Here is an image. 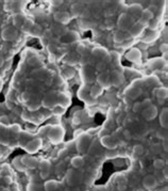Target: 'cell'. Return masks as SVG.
<instances>
[{
  "label": "cell",
  "mask_w": 168,
  "mask_h": 191,
  "mask_svg": "<svg viewBox=\"0 0 168 191\" xmlns=\"http://www.w3.org/2000/svg\"><path fill=\"white\" fill-rule=\"evenodd\" d=\"M65 179H66V184L68 185V187H78L83 182V174L79 170L69 169L66 172Z\"/></svg>",
  "instance_id": "obj_1"
},
{
  "label": "cell",
  "mask_w": 168,
  "mask_h": 191,
  "mask_svg": "<svg viewBox=\"0 0 168 191\" xmlns=\"http://www.w3.org/2000/svg\"><path fill=\"white\" fill-rule=\"evenodd\" d=\"M135 23V19L132 17L131 15H129L128 13H121L120 15L118 16L117 18V23H116V26H117L118 30L127 32L133 26V24Z\"/></svg>",
  "instance_id": "obj_2"
},
{
  "label": "cell",
  "mask_w": 168,
  "mask_h": 191,
  "mask_svg": "<svg viewBox=\"0 0 168 191\" xmlns=\"http://www.w3.org/2000/svg\"><path fill=\"white\" fill-rule=\"evenodd\" d=\"M47 136L52 143L58 144L60 142L63 141L64 139V129L60 127V126H53V127L49 128Z\"/></svg>",
  "instance_id": "obj_3"
},
{
  "label": "cell",
  "mask_w": 168,
  "mask_h": 191,
  "mask_svg": "<svg viewBox=\"0 0 168 191\" xmlns=\"http://www.w3.org/2000/svg\"><path fill=\"white\" fill-rule=\"evenodd\" d=\"M0 35H1V39L5 42H13L18 37V30L11 26L5 27L4 29H2Z\"/></svg>",
  "instance_id": "obj_4"
},
{
  "label": "cell",
  "mask_w": 168,
  "mask_h": 191,
  "mask_svg": "<svg viewBox=\"0 0 168 191\" xmlns=\"http://www.w3.org/2000/svg\"><path fill=\"white\" fill-rule=\"evenodd\" d=\"M142 186L144 189H146V190H149V191L154 190L159 186V182L153 174H147V175H145L143 177Z\"/></svg>",
  "instance_id": "obj_5"
},
{
  "label": "cell",
  "mask_w": 168,
  "mask_h": 191,
  "mask_svg": "<svg viewBox=\"0 0 168 191\" xmlns=\"http://www.w3.org/2000/svg\"><path fill=\"white\" fill-rule=\"evenodd\" d=\"M97 83H98L99 87L101 89H103V90H109V89L112 87L110 73L107 71L99 73V75L97 76Z\"/></svg>",
  "instance_id": "obj_6"
},
{
  "label": "cell",
  "mask_w": 168,
  "mask_h": 191,
  "mask_svg": "<svg viewBox=\"0 0 168 191\" xmlns=\"http://www.w3.org/2000/svg\"><path fill=\"white\" fill-rule=\"evenodd\" d=\"M53 19H55L56 24H61V25L66 26L71 20V15L67 11H58V12H55L53 14Z\"/></svg>",
  "instance_id": "obj_7"
},
{
  "label": "cell",
  "mask_w": 168,
  "mask_h": 191,
  "mask_svg": "<svg viewBox=\"0 0 168 191\" xmlns=\"http://www.w3.org/2000/svg\"><path fill=\"white\" fill-rule=\"evenodd\" d=\"M42 146H43V140L40 138H35L30 140L28 143L26 144L25 150L29 154H35V153H37L42 149Z\"/></svg>",
  "instance_id": "obj_8"
},
{
  "label": "cell",
  "mask_w": 168,
  "mask_h": 191,
  "mask_svg": "<svg viewBox=\"0 0 168 191\" xmlns=\"http://www.w3.org/2000/svg\"><path fill=\"white\" fill-rule=\"evenodd\" d=\"M110 78H111V83L113 87L119 88L120 85H123L124 82V76L123 74L118 69H113L112 72H110Z\"/></svg>",
  "instance_id": "obj_9"
},
{
  "label": "cell",
  "mask_w": 168,
  "mask_h": 191,
  "mask_svg": "<svg viewBox=\"0 0 168 191\" xmlns=\"http://www.w3.org/2000/svg\"><path fill=\"white\" fill-rule=\"evenodd\" d=\"M147 24L146 23H143V21H137V23H134L133 24V26L131 27V28L129 29L128 31V33H129V35L131 39H135V37H139L140 34L143 33L144 32V29H145V27Z\"/></svg>",
  "instance_id": "obj_10"
},
{
  "label": "cell",
  "mask_w": 168,
  "mask_h": 191,
  "mask_svg": "<svg viewBox=\"0 0 168 191\" xmlns=\"http://www.w3.org/2000/svg\"><path fill=\"white\" fill-rule=\"evenodd\" d=\"M140 113H142L144 119H145L146 121H148V122H150V121H153L156 117H158L159 110H158V107L152 104L151 106L143 109V111L140 112Z\"/></svg>",
  "instance_id": "obj_11"
},
{
  "label": "cell",
  "mask_w": 168,
  "mask_h": 191,
  "mask_svg": "<svg viewBox=\"0 0 168 191\" xmlns=\"http://www.w3.org/2000/svg\"><path fill=\"white\" fill-rule=\"evenodd\" d=\"M100 143L102 146H104L108 150H116V147L118 146V141L114 138L113 136L110 134H105V136L100 138Z\"/></svg>",
  "instance_id": "obj_12"
},
{
  "label": "cell",
  "mask_w": 168,
  "mask_h": 191,
  "mask_svg": "<svg viewBox=\"0 0 168 191\" xmlns=\"http://www.w3.org/2000/svg\"><path fill=\"white\" fill-rule=\"evenodd\" d=\"M42 105L45 108H53L58 105V95L55 92H49L45 95V97L43 98Z\"/></svg>",
  "instance_id": "obj_13"
},
{
  "label": "cell",
  "mask_w": 168,
  "mask_h": 191,
  "mask_svg": "<svg viewBox=\"0 0 168 191\" xmlns=\"http://www.w3.org/2000/svg\"><path fill=\"white\" fill-rule=\"evenodd\" d=\"M37 168H39L40 171V173H39L40 179H46L50 175L52 165H51V162L49 160H43V161H40V162H39V166H37Z\"/></svg>",
  "instance_id": "obj_14"
},
{
  "label": "cell",
  "mask_w": 168,
  "mask_h": 191,
  "mask_svg": "<svg viewBox=\"0 0 168 191\" xmlns=\"http://www.w3.org/2000/svg\"><path fill=\"white\" fill-rule=\"evenodd\" d=\"M21 161H23L24 166H26L27 169L29 170H34L39 166V161L36 159L33 156H30V155H25V156H21Z\"/></svg>",
  "instance_id": "obj_15"
},
{
  "label": "cell",
  "mask_w": 168,
  "mask_h": 191,
  "mask_svg": "<svg viewBox=\"0 0 168 191\" xmlns=\"http://www.w3.org/2000/svg\"><path fill=\"white\" fill-rule=\"evenodd\" d=\"M126 59L132 63H137L142 60V52L139 48H131L128 52L126 53Z\"/></svg>",
  "instance_id": "obj_16"
},
{
  "label": "cell",
  "mask_w": 168,
  "mask_h": 191,
  "mask_svg": "<svg viewBox=\"0 0 168 191\" xmlns=\"http://www.w3.org/2000/svg\"><path fill=\"white\" fill-rule=\"evenodd\" d=\"M128 39H131L128 32L117 30L113 33V41L114 43H116V44H123L124 41H127Z\"/></svg>",
  "instance_id": "obj_17"
},
{
  "label": "cell",
  "mask_w": 168,
  "mask_h": 191,
  "mask_svg": "<svg viewBox=\"0 0 168 191\" xmlns=\"http://www.w3.org/2000/svg\"><path fill=\"white\" fill-rule=\"evenodd\" d=\"M50 30L52 31L53 34H55V35L59 36V37H63L65 34L68 32V29H67L66 26L61 25V24H56V23L53 24Z\"/></svg>",
  "instance_id": "obj_18"
},
{
  "label": "cell",
  "mask_w": 168,
  "mask_h": 191,
  "mask_svg": "<svg viewBox=\"0 0 168 191\" xmlns=\"http://www.w3.org/2000/svg\"><path fill=\"white\" fill-rule=\"evenodd\" d=\"M142 12H143V7L139 3H133V4H131V5H129L128 7V14L129 15H131L132 17L134 18H139L140 17V14H142Z\"/></svg>",
  "instance_id": "obj_19"
},
{
  "label": "cell",
  "mask_w": 168,
  "mask_h": 191,
  "mask_svg": "<svg viewBox=\"0 0 168 191\" xmlns=\"http://www.w3.org/2000/svg\"><path fill=\"white\" fill-rule=\"evenodd\" d=\"M153 96L158 98L160 104H163L168 96V90L166 88H158L153 91Z\"/></svg>",
  "instance_id": "obj_20"
},
{
  "label": "cell",
  "mask_w": 168,
  "mask_h": 191,
  "mask_svg": "<svg viewBox=\"0 0 168 191\" xmlns=\"http://www.w3.org/2000/svg\"><path fill=\"white\" fill-rule=\"evenodd\" d=\"M12 20H13V25H14V28H21L23 24L25 23L26 20V16L20 12L15 13L14 15L12 16Z\"/></svg>",
  "instance_id": "obj_21"
},
{
  "label": "cell",
  "mask_w": 168,
  "mask_h": 191,
  "mask_svg": "<svg viewBox=\"0 0 168 191\" xmlns=\"http://www.w3.org/2000/svg\"><path fill=\"white\" fill-rule=\"evenodd\" d=\"M83 9H84V7L81 2H75V3H72L71 7H70L69 13H70V15H71V17H80Z\"/></svg>",
  "instance_id": "obj_22"
},
{
  "label": "cell",
  "mask_w": 168,
  "mask_h": 191,
  "mask_svg": "<svg viewBox=\"0 0 168 191\" xmlns=\"http://www.w3.org/2000/svg\"><path fill=\"white\" fill-rule=\"evenodd\" d=\"M159 119H160V125H161L162 128L167 129L168 127V109L165 107L161 110L159 114Z\"/></svg>",
  "instance_id": "obj_23"
},
{
  "label": "cell",
  "mask_w": 168,
  "mask_h": 191,
  "mask_svg": "<svg viewBox=\"0 0 168 191\" xmlns=\"http://www.w3.org/2000/svg\"><path fill=\"white\" fill-rule=\"evenodd\" d=\"M79 39V33L74 30H68L65 35L62 37V42L64 43H74Z\"/></svg>",
  "instance_id": "obj_24"
},
{
  "label": "cell",
  "mask_w": 168,
  "mask_h": 191,
  "mask_svg": "<svg viewBox=\"0 0 168 191\" xmlns=\"http://www.w3.org/2000/svg\"><path fill=\"white\" fill-rule=\"evenodd\" d=\"M43 186L45 191H56L60 188V184L55 179H48L43 184Z\"/></svg>",
  "instance_id": "obj_25"
},
{
  "label": "cell",
  "mask_w": 168,
  "mask_h": 191,
  "mask_svg": "<svg viewBox=\"0 0 168 191\" xmlns=\"http://www.w3.org/2000/svg\"><path fill=\"white\" fill-rule=\"evenodd\" d=\"M153 18H154L153 11H151L150 9H143V12L142 14H140V21L148 24L149 21L152 20Z\"/></svg>",
  "instance_id": "obj_26"
},
{
  "label": "cell",
  "mask_w": 168,
  "mask_h": 191,
  "mask_svg": "<svg viewBox=\"0 0 168 191\" xmlns=\"http://www.w3.org/2000/svg\"><path fill=\"white\" fill-rule=\"evenodd\" d=\"M84 162H85V161H84V158L82 156H75V157H72L71 160H70L72 169H76V170H79V169L82 168L84 166Z\"/></svg>",
  "instance_id": "obj_27"
},
{
  "label": "cell",
  "mask_w": 168,
  "mask_h": 191,
  "mask_svg": "<svg viewBox=\"0 0 168 191\" xmlns=\"http://www.w3.org/2000/svg\"><path fill=\"white\" fill-rule=\"evenodd\" d=\"M12 166H14L17 171L19 172H26L28 169L26 168L25 166H24L23 161H21V156H18V157H15L14 159L12 161Z\"/></svg>",
  "instance_id": "obj_28"
},
{
  "label": "cell",
  "mask_w": 168,
  "mask_h": 191,
  "mask_svg": "<svg viewBox=\"0 0 168 191\" xmlns=\"http://www.w3.org/2000/svg\"><path fill=\"white\" fill-rule=\"evenodd\" d=\"M79 60H80V57L77 52H70L66 56V58H65V62L69 64V65H75V64L79 62Z\"/></svg>",
  "instance_id": "obj_29"
},
{
  "label": "cell",
  "mask_w": 168,
  "mask_h": 191,
  "mask_svg": "<svg viewBox=\"0 0 168 191\" xmlns=\"http://www.w3.org/2000/svg\"><path fill=\"white\" fill-rule=\"evenodd\" d=\"M52 36H53V33L50 29H46V30L43 31L42 35H40V40H42V43L45 45H48L51 40H52Z\"/></svg>",
  "instance_id": "obj_30"
},
{
  "label": "cell",
  "mask_w": 168,
  "mask_h": 191,
  "mask_svg": "<svg viewBox=\"0 0 168 191\" xmlns=\"http://www.w3.org/2000/svg\"><path fill=\"white\" fill-rule=\"evenodd\" d=\"M43 31L44 30H43L42 26L39 25V24H34L33 27L31 28V30L29 31V33H30V35L33 36V37H40Z\"/></svg>",
  "instance_id": "obj_31"
},
{
  "label": "cell",
  "mask_w": 168,
  "mask_h": 191,
  "mask_svg": "<svg viewBox=\"0 0 168 191\" xmlns=\"http://www.w3.org/2000/svg\"><path fill=\"white\" fill-rule=\"evenodd\" d=\"M127 94H128V96H129L130 98L135 99V98L139 97L140 94H142V89L139 88V87H131L128 90Z\"/></svg>",
  "instance_id": "obj_32"
},
{
  "label": "cell",
  "mask_w": 168,
  "mask_h": 191,
  "mask_svg": "<svg viewBox=\"0 0 168 191\" xmlns=\"http://www.w3.org/2000/svg\"><path fill=\"white\" fill-rule=\"evenodd\" d=\"M89 94H91L92 97L97 98L99 96H101L103 94V89H101L98 85H95L91 88V91H89Z\"/></svg>",
  "instance_id": "obj_33"
},
{
  "label": "cell",
  "mask_w": 168,
  "mask_h": 191,
  "mask_svg": "<svg viewBox=\"0 0 168 191\" xmlns=\"http://www.w3.org/2000/svg\"><path fill=\"white\" fill-rule=\"evenodd\" d=\"M27 191H44V186L40 183H29L26 187Z\"/></svg>",
  "instance_id": "obj_34"
},
{
  "label": "cell",
  "mask_w": 168,
  "mask_h": 191,
  "mask_svg": "<svg viewBox=\"0 0 168 191\" xmlns=\"http://www.w3.org/2000/svg\"><path fill=\"white\" fill-rule=\"evenodd\" d=\"M166 163H165V161L162 159V158H156V159H154L153 160V163H152V166H153V169H155L156 171H161V170H163V169H165V166Z\"/></svg>",
  "instance_id": "obj_35"
},
{
  "label": "cell",
  "mask_w": 168,
  "mask_h": 191,
  "mask_svg": "<svg viewBox=\"0 0 168 191\" xmlns=\"http://www.w3.org/2000/svg\"><path fill=\"white\" fill-rule=\"evenodd\" d=\"M93 56L95 58H100V59H103L108 56V52H105V50L103 49V48L101 47H97L95 48V49L93 50Z\"/></svg>",
  "instance_id": "obj_36"
},
{
  "label": "cell",
  "mask_w": 168,
  "mask_h": 191,
  "mask_svg": "<svg viewBox=\"0 0 168 191\" xmlns=\"http://www.w3.org/2000/svg\"><path fill=\"white\" fill-rule=\"evenodd\" d=\"M34 21L32 20V19H29V18H26V20H25V23L23 24V26H21V29H23V31L24 32H28L29 33V31L31 30V28L33 27L34 25Z\"/></svg>",
  "instance_id": "obj_37"
},
{
  "label": "cell",
  "mask_w": 168,
  "mask_h": 191,
  "mask_svg": "<svg viewBox=\"0 0 168 191\" xmlns=\"http://www.w3.org/2000/svg\"><path fill=\"white\" fill-rule=\"evenodd\" d=\"M70 99L68 98V96L65 95V94H61V95H58V104L61 105L62 107H67V105L69 104Z\"/></svg>",
  "instance_id": "obj_38"
},
{
  "label": "cell",
  "mask_w": 168,
  "mask_h": 191,
  "mask_svg": "<svg viewBox=\"0 0 168 191\" xmlns=\"http://www.w3.org/2000/svg\"><path fill=\"white\" fill-rule=\"evenodd\" d=\"M150 152H151V154H153V155H159L163 152V146H162L160 143L152 144L150 146Z\"/></svg>",
  "instance_id": "obj_39"
},
{
  "label": "cell",
  "mask_w": 168,
  "mask_h": 191,
  "mask_svg": "<svg viewBox=\"0 0 168 191\" xmlns=\"http://www.w3.org/2000/svg\"><path fill=\"white\" fill-rule=\"evenodd\" d=\"M145 153V147L142 144H135L133 146V154L135 156H142Z\"/></svg>",
  "instance_id": "obj_40"
},
{
  "label": "cell",
  "mask_w": 168,
  "mask_h": 191,
  "mask_svg": "<svg viewBox=\"0 0 168 191\" xmlns=\"http://www.w3.org/2000/svg\"><path fill=\"white\" fill-rule=\"evenodd\" d=\"M107 67H108V64L104 60L99 61V62H97V64H96V71H98L100 73L105 72L107 71Z\"/></svg>",
  "instance_id": "obj_41"
},
{
  "label": "cell",
  "mask_w": 168,
  "mask_h": 191,
  "mask_svg": "<svg viewBox=\"0 0 168 191\" xmlns=\"http://www.w3.org/2000/svg\"><path fill=\"white\" fill-rule=\"evenodd\" d=\"M64 75H65V77H66L67 79H70V78L75 77L76 71L72 68V67H67V68H65V71H64Z\"/></svg>",
  "instance_id": "obj_42"
},
{
  "label": "cell",
  "mask_w": 168,
  "mask_h": 191,
  "mask_svg": "<svg viewBox=\"0 0 168 191\" xmlns=\"http://www.w3.org/2000/svg\"><path fill=\"white\" fill-rule=\"evenodd\" d=\"M143 106H142V103L140 101H135L133 104V107H132V110L135 112V113H139V112L143 111Z\"/></svg>",
  "instance_id": "obj_43"
},
{
  "label": "cell",
  "mask_w": 168,
  "mask_h": 191,
  "mask_svg": "<svg viewBox=\"0 0 168 191\" xmlns=\"http://www.w3.org/2000/svg\"><path fill=\"white\" fill-rule=\"evenodd\" d=\"M92 16V11L88 9V8H84L83 11H82V13H81V15H80V17L81 18H89Z\"/></svg>",
  "instance_id": "obj_44"
},
{
  "label": "cell",
  "mask_w": 168,
  "mask_h": 191,
  "mask_svg": "<svg viewBox=\"0 0 168 191\" xmlns=\"http://www.w3.org/2000/svg\"><path fill=\"white\" fill-rule=\"evenodd\" d=\"M121 134H123V137L126 140H131L132 138V133L130 129H123V131H121Z\"/></svg>",
  "instance_id": "obj_45"
},
{
  "label": "cell",
  "mask_w": 168,
  "mask_h": 191,
  "mask_svg": "<svg viewBox=\"0 0 168 191\" xmlns=\"http://www.w3.org/2000/svg\"><path fill=\"white\" fill-rule=\"evenodd\" d=\"M158 25H159V21L156 20V19H154V18H153L152 20H150V21H149V25H148V27H149V29H150V30L154 31L156 28H158Z\"/></svg>",
  "instance_id": "obj_46"
},
{
  "label": "cell",
  "mask_w": 168,
  "mask_h": 191,
  "mask_svg": "<svg viewBox=\"0 0 168 191\" xmlns=\"http://www.w3.org/2000/svg\"><path fill=\"white\" fill-rule=\"evenodd\" d=\"M64 170H65V163L64 162H59L58 165L55 166V173L56 174L62 173Z\"/></svg>",
  "instance_id": "obj_47"
},
{
  "label": "cell",
  "mask_w": 168,
  "mask_h": 191,
  "mask_svg": "<svg viewBox=\"0 0 168 191\" xmlns=\"http://www.w3.org/2000/svg\"><path fill=\"white\" fill-rule=\"evenodd\" d=\"M104 24H105V27H107V29H113L114 28V26H115V23H114V20L112 19V18H107L104 21Z\"/></svg>",
  "instance_id": "obj_48"
},
{
  "label": "cell",
  "mask_w": 168,
  "mask_h": 191,
  "mask_svg": "<svg viewBox=\"0 0 168 191\" xmlns=\"http://www.w3.org/2000/svg\"><path fill=\"white\" fill-rule=\"evenodd\" d=\"M53 112H55V114H63L65 112V108L62 106H55L53 107Z\"/></svg>",
  "instance_id": "obj_49"
},
{
  "label": "cell",
  "mask_w": 168,
  "mask_h": 191,
  "mask_svg": "<svg viewBox=\"0 0 168 191\" xmlns=\"http://www.w3.org/2000/svg\"><path fill=\"white\" fill-rule=\"evenodd\" d=\"M140 103H142L143 108L145 109V108H147V107H149V106H151V105H152V101H151L150 98H145L143 101H140Z\"/></svg>",
  "instance_id": "obj_50"
},
{
  "label": "cell",
  "mask_w": 168,
  "mask_h": 191,
  "mask_svg": "<svg viewBox=\"0 0 168 191\" xmlns=\"http://www.w3.org/2000/svg\"><path fill=\"white\" fill-rule=\"evenodd\" d=\"M159 49H160V52H161L162 53H165V55H166L167 52H168V45H167V43H162V44L160 45Z\"/></svg>",
  "instance_id": "obj_51"
},
{
  "label": "cell",
  "mask_w": 168,
  "mask_h": 191,
  "mask_svg": "<svg viewBox=\"0 0 168 191\" xmlns=\"http://www.w3.org/2000/svg\"><path fill=\"white\" fill-rule=\"evenodd\" d=\"M10 119L8 115H1L0 117V124H9Z\"/></svg>",
  "instance_id": "obj_52"
},
{
  "label": "cell",
  "mask_w": 168,
  "mask_h": 191,
  "mask_svg": "<svg viewBox=\"0 0 168 191\" xmlns=\"http://www.w3.org/2000/svg\"><path fill=\"white\" fill-rule=\"evenodd\" d=\"M39 108V103H30L29 104V110H37Z\"/></svg>",
  "instance_id": "obj_53"
},
{
  "label": "cell",
  "mask_w": 168,
  "mask_h": 191,
  "mask_svg": "<svg viewBox=\"0 0 168 191\" xmlns=\"http://www.w3.org/2000/svg\"><path fill=\"white\" fill-rule=\"evenodd\" d=\"M127 184H123V183H119V184L117 185V190L118 191H124L127 190Z\"/></svg>",
  "instance_id": "obj_54"
},
{
  "label": "cell",
  "mask_w": 168,
  "mask_h": 191,
  "mask_svg": "<svg viewBox=\"0 0 168 191\" xmlns=\"http://www.w3.org/2000/svg\"><path fill=\"white\" fill-rule=\"evenodd\" d=\"M29 62H30V64H31V65H35V66H37V65H39V64H40L39 60L37 58H32L31 60L29 61Z\"/></svg>",
  "instance_id": "obj_55"
},
{
  "label": "cell",
  "mask_w": 168,
  "mask_h": 191,
  "mask_svg": "<svg viewBox=\"0 0 168 191\" xmlns=\"http://www.w3.org/2000/svg\"><path fill=\"white\" fill-rule=\"evenodd\" d=\"M30 93L28 92H25V93H23V101H29L30 99H31V97H30Z\"/></svg>",
  "instance_id": "obj_56"
},
{
  "label": "cell",
  "mask_w": 168,
  "mask_h": 191,
  "mask_svg": "<svg viewBox=\"0 0 168 191\" xmlns=\"http://www.w3.org/2000/svg\"><path fill=\"white\" fill-rule=\"evenodd\" d=\"M2 181L5 182V184H7V185H10L11 184V177L10 176H4L3 178H2Z\"/></svg>",
  "instance_id": "obj_57"
},
{
  "label": "cell",
  "mask_w": 168,
  "mask_h": 191,
  "mask_svg": "<svg viewBox=\"0 0 168 191\" xmlns=\"http://www.w3.org/2000/svg\"><path fill=\"white\" fill-rule=\"evenodd\" d=\"M66 191H81L78 187H69Z\"/></svg>",
  "instance_id": "obj_58"
},
{
  "label": "cell",
  "mask_w": 168,
  "mask_h": 191,
  "mask_svg": "<svg viewBox=\"0 0 168 191\" xmlns=\"http://www.w3.org/2000/svg\"><path fill=\"white\" fill-rule=\"evenodd\" d=\"M62 3H63V1H53L52 4L55 5V7H59V5H61Z\"/></svg>",
  "instance_id": "obj_59"
},
{
  "label": "cell",
  "mask_w": 168,
  "mask_h": 191,
  "mask_svg": "<svg viewBox=\"0 0 168 191\" xmlns=\"http://www.w3.org/2000/svg\"><path fill=\"white\" fill-rule=\"evenodd\" d=\"M0 191H11L10 189H8V188H1V190Z\"/></svg>",
  "instance_id": "obj_60"
},
{
  "label": "cell",
  "mask_w": 168,
  "mask_h": 191,
  "mask_svg": "<svg viewBox=\"0 0 168 191\" xmlns=\"http://www.w3.org/2000/svg\"><path fill=\"white\" fill-rule=\"evenodd\" d=\"M2 64V57H1V55H0V65Z\"/></svg>",
  "instance_id": "obj_61"
},
{
  "label": "cell",
  "mask_w": 168,
  "mask_h": 191,
  "mask_svg": "<svg viewBox=\"0 0 168 191\" xmlns=\"http://www.w3.org/2000/svg\"><path fill=\"white\" fill-rule=\"evenodd\" d=\"M1 182H2V178H0V185H1Z\"/></svg>",
  "instance_id": "obj_62"
},
{
  "label": "cell",
  "mask_w": 168,
  "mask_h": 191,
  "mask_svg": "<svg viewBox=\"0 0 168 191\" xmlns=\"http://www.w3.org/2000/svg\"><path fill=\"white\" fill-rule=\"evenodd\" d=\"M124 191H127V190H124Z\"/></svg>",
  "instance_id": "obj_63"
},
{
  "label": "cell",
  "mask_w": 168,
  "mask_h": 191,
  "mask_svg": "<svg viewBox=\"0 0 168 191\" xmlns=\"http://www.w3.org/2000/svg\"><path fill=\"white\" fill-rule=\"evenodd\" d=\"M56 191H58V190H56Z\"/></svg>",
  "instance_id": "obj_64"
}]
</instances>
